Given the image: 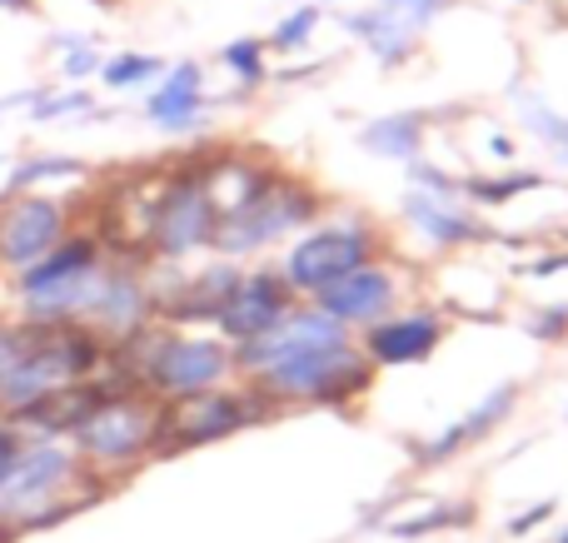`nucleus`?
Returning a JSON list of instances; mask_svg holds the SVG:
<instances>
[{"label": "nucleus", "mask_w": 568, "mask_h": 543, "mask_svg": "<svg viewBox=\"0 0 568 543\" xmlns=\"http://www.w3.org/2000/svg\"><path fill=\"white\" fill-rule=\"evenodd\" d=\"M80 484H105L65 439H26L20 459L10 464L6 484H0V519L16 534H40L65 519L85 514L100 494L110 489H80Z\"/></svg>", "instance_id": "obj_1"}, {"label": "nucleus", "mask_w": 568, "mask_h": 543, "mask_svg": "<svg viewBox=\"0 0 568 543\" xmlns=\"http://www.w3.org/2000/svg\"><path fill=\"white\" fill-rule=\"evenodd\" d=\"M265 404L290 409V404H314V409H349L369 395L374 385V365L364 359L359 339L344 345H314V349H294V355L275 359L270 369L245 379Z\"/></svg>", "instance_id": "obj_2"}, {"label": "nucleus", "mask_w": 568, "mask_h": 543, "mask_svg": "<svg viewBox=\"0 0 568 543\" xmlns=\"http://www.w3.org/2000/svg\"><path fill=\"white\" fill-rule=\"evenodd\" d=\"M280 409L265 404L250 385L230 389H200V395L185 399H160L155 409V439H150V464L155 459H175L190 454V449H205V444H225V439L245 434L255 424H270Z\"/></svg>", "instance_id": "obj_3"}, {"label": "nucleus", "mask_w": 568, "mask_h": 543, "mask_svg": "<svg viewBox=\"0 0 568 543\" xmlns=\"http://www.w3.org/2000/svg\"><path fill=\"white\" fill-rule=\"evenodd\" d=\"M155 409H160L155 395H145V389H120V395L100 399V404L70 429V449L115 489L120 479H130L135 469L150 464Z\"/></svg>", "instance_id": "obj_4"}, {"label": "nucleus", "mask_w": 568, "mask_h": 543, "mask_svg": "<svg viewBox=\"0 0 568 543\" xmlns=\"http://www.w3.org/2000/svg\"><path fill=\"white\" fill-rule=\"evenodd\" d=\"M324 215V195L300 175H280L270 180V189L260 199H250L245 209L215 219V235H210V249L225 259H245L270 249L275 239L294 235V229H310L314 219Z\"/></svg>", "instance_id": "obj_5"}, {"label": "nucleus", "mask_w": 568, "mask_h": 543, "mask_svg": "<svg viewBox=\"0 0 568 543\" xmlns=\"http://www.w3.org/2000/svg\"><path fill=\"white\" fill-rule=\"evenodd\" d=\"M210 160H215L210 145L170 160L165 195H160L155 225H150V259H160V265H180V259L210 249V235H215V205L205 195Z\"/></svg>", "instance_id": "obj_6"}, {"label": "nucleus", "mask_w": 568, "mask_h": 543, "mask_svg": "<svg viewBox=\"0 0 568 543\" xmlns=\"http://www.w3.org/2000/svg\"><path fill=\"white\" fill-rule=\"evenodd\" d=\"M379 249H384V239L369 219H359V215L329 219V225H310L294 239L290 255L280 259V275L290 279V289L300 299H314L320 289H329L334 279H344L359 265L379 259Z\"/></svg>", "instance_id": "obj_7"}, {"label": "nucleus", "mask_w": 568, "mask_h": 543, "mask_svg": "<svg viewBox=\"0 0 568 543\" xmlns=\"http://www.w3.org/2000/svg\"><path fill=\"white\" fill-rule=\"evenodd\" d=\"M70 235L65 199L26 189V195H0V269L26 275L36 259H45Z\"/></svg>", "instance_id": "obj_8"}, {"label": "nucleus", "mask_w": 568, "mask_h": 543, "mask_svg": "<svg viewBox=\"0 0 568 543\" xmlns=\"http://www.w3.org/2000/svg\"><path fill=\"white\" fill-rule=\"evenodd\" d=\"M80 325H85L105 349L125 345V339H135L140 329L155 325V295H150L145 265H115V259H105L100 295Z\"/></svg>", "instance_id": "obj_9"}, {"label": "nucleus", "mask_w": 568, "mask_h": 543, "mask_svg": "<svg viewBox=\"0 0 568 543\" xmlns=\"http://www.w3.org/2000/svg\"><path fill=\"white\" fill-rule=\"evenodd\" d=\"M300 305V295L290 289V279L280 275V265L245 269L235 285V295L225 299V309L215 315V329L225 345H250V339L270 335L290 309Z\"/></svg>", "instance_id": "obj_10"}, {"label": "nucleus", "mask_w": 568, "mask_h": 543, "mask_svg": "<svg viewBox=\"0 0 568 543\" xmlns=\"http://www.w3.org/2000/svg\"><path fill=\"white\" fill-rule=\"evenodd\" d=\"M444 335H449V325H444L439 309H394L379 325L364 329L359 349L374 369H409L424 365L444 345Z\"/></svg>", "instance_id": "obj_11"}, {"label": "nucleus", "mask_w": 568, "mask_h": 543, "mask_svg": "<svg viewBox=\"0 0 568 543\" xmlns=\"http://www.w3.org/2000/svg\"><path fill=\"white\" fill-rule=\"evenodd\" d=\"M310 305L324 309L329 319H339L344 329H369V325H379L384 315L399 309V275H394L384 259H369V265H359L354 275L320 289Z\"/></svg>", "instance_id": "obj_12"}, {"label": "nucleus", "mask_w": 568, "mask_h": 543, "mask_svg": "<svg viewBox=\"0 0 568 543\" xmlns=\"http://www.w3.org/2000/svg\"><path fill=\"white\" fill-rule=\"evenodd\" d=\"M514 399H519V385H514V379L509 385H499V389H489L469 414H459L454 424H444L434 439L414 444V469H444L449 459H459V454H469L474 444H484V439H489L494 429L514 414Z\"/></svg>", "instance_id": "obj_13"}, {"label": "nucleus", "mask_w": 568, "mask_h": 543, "mask_svg": "<svg viewBox=\"0 0 568 543\" xmlns=\"http://www.w3.org/2000/svg\"><path fill=\"white\" fill-rule=\"evenodd\" d=\"M245 269L235 259H215L200 275H185L170 285V295L155 299V319L160 325H215V315L225 309V299L235 295Z\"/></svg>", "instance_id": "obj_14"}, {"label": "nucleus", "mask_w": 568, "mask_h": 543, "mask_svg": "<svg viewBox=\"0 0 568 543\" xmlns=\"http://www.w3.org/2000/svg\"><path fill=\"white\" fill-rule=\"evenodd\" d=\"M205 115H210V95H205V65L200 60L170 65V75L145 100V120L155 130H165V135H185V130L205 125Z\"/></svg>", "instance_id": "obj_15"}, {"label": "nucleus", "mask_w": 568, "mask_h": 543, "mask_svg": "<svg viewBox=\"0 0 568 543\" xmlns=\"http://www.w3.org/2000/svg\"><path fill=\"white\" fill-rule=\"evenodd\" d=\"M404 219H409L414 235H424L434 249H464V245L489 239V225H484L469 205L424 195V189H409V195H404Z\"/></svg>", "instance_id": "obj_16"}, {"label": "nucleus", "mask_w": 568, "mask_h": 543, "mask_svg": "<svg viewBox=\"0 0 568 543\" xmlns=\"http://www.w3.org/2000/svg\"><path fill=\"white\" fill-rule=\"evenodd\" d=\"M339 30H344V35H354V40H364V45H369V55L379 60L384 70L404 65V60L414 55V45H419V25H414L404 10H394V6L344 10Z\"/></svg>", "instance_id": "obj_17"}, {"label": "nucleus", "mask_w": 568, "mask_h": 543, "mask_svg": "<svg viewBox=\"0 0 568 543\" xmlns=\"http://www.w3.org/2000/svg\"><path fill=\"white\" fill-rule=\"evenodd\" d=\"M100 265H105V249H100V239L85 235V229H70V235L60 239V245L50 249L45 259H36L26 275H16V295H26V289H40V285H60V279H75V275H90V269H100Z\"/></svg>", "instance_id": "obj_18"}, {"label": "nucleus", "mask_w": 568, "mask_h": 543, "mask_svg": "<svg viewBox=\"0 0 568 543\" xmlns=\"http://www.w3.org/2000/svg\"><path fill=\"white\" fill-rule=\"evenodd\" d=\"M424 125H429L424 110L379 115V120H369V125L359 130V145L369 150V155H379V160H399V165H409V160L424 155Z\"/></svg>", "instance_id": "obj_19"}, {"label": "nucleus", "mask_w": 568, "mask_h": 543, "mask_svg": "<svg viewBox=\"0 0 568 543\" xmlns=\"http://www.w3.org/2000/svg\"><path fill=\"white\" fill-rule=\"evenodd\" d=\"M80 175H90V165L75 160V155H30L10 170V180H6L0 195H26V189L45 185V180H80Z\"/></svg>", "instance_id": "obj_20"}, {"label": "nucleus", "mask_w": 568, "mask_h": 543, "mask_svg": "<svg viewBox=\"0 0 568 543\" xmlns=\"http://www.w3.org/2000/svg\"><path fill=\"white\" fill-rule=\"evenodd\" d=\"M265 40L260 35H240V40H230L225 50H220V65L230 70V75L240 80V95H250L255 85H265V75H270V65H265ZM235 95V100H240Z\"/></svg>", "instance_id": "obj_21"}, {"label": "nucleus", "mask_w": 568, "mask_h": 543, "mask_svg": "<svg viewBox=\"0 0 568 543\" xmlns=\"http://www.w3.org/2000/svg\"><path fill=\"white\" fill-rule=\"evenodd\" d=\"M539 185H544V175H534V170H514V175H499V180L464 175L459 195L474 199V205H509L514 195H529V189H539Z\"/></svg>", "instance_id": "obj_22"}, {"label": "nucleus", "mask_w": 568, "mask_h": 543, "mask_svg": "<svg viewBox=\"0 0 568 543\" xmlns=\"http://www.w3.org/2000/svg\"><path fill=\"white\" fill-rule=\"evenodd\" d=\"M514 110H519V120L544 140V145H554L559 155H568V115H559V110H554L539 90H519Z\"/></svg>", "instance_id": "obj_23"}, {"label": "nucleus", "mask_w": 568, "mask_h": 543, "mask_svg": "<svg viewBox=\"0 0 568 543\" xmlns=\"http://www.w3.org/2000/svg\"><path fill=\"white\" fill-rule=\"evenodd\" d=\"M474 519V509L469 504H434V509H424V514H404V519H394V524H384L394 539H429V534H439V529H464Z\"/></svg>", "instance_id": "obj_24"}, {"label": "nucleus", "mask_w": 568, "mask_h": 543, "mask_svg": "<svg viewBox=\"0 0 568 543\" xmlns=\"http://www.w3.org/2000/svg\"><path fill=\"white\" fill-rule=\"evenodd\" d=\"M160 70H165V60H160V55L125 50V55H115V60H105V65H100V80H105L110 90H130V85H145V80H155Z\"/></svg>", "instance_id": "obj_25"}, {"label": "nucleus", "mask_w": 568, "mask_h": 543, "mask_svg": "<svg viewBox=\"0 0 568 543\" xmlns=\"http://www.w3.org/2000/svg\"><path fill=\"white\" fill-rule=\"evenodd\" d=\"M320 16H324L320 6H300V10H290V16L280 20L275 35H270L265 45H270V50H280V55H290V50H304V45H310V35L320 30Z\"/></svg>", "instance_id": "obj_26"}, {"label": "nucleus", "mask_w": 568, "mask_h": 543, "mask_svg": "<svg viewBox=\"0 0 568 543\" xmlns=\"http://www.w3.org/2000/svg\"><path fill=\"white\" fill-rule=\"evenodd\" d=\"M90 110H95V95H90V90H60V95H45V90H40L36 100H30V115L36 120H65V115H90Z\"/></svg>", "instance_id": "obj_27"}, {"label": "nucleus", "mask_w": 568, "mask_h": 543, "mask_svg": "<svg viewBox=\"0 0 568 543\" xmlns=\"http://www.w3.org/2000/svg\"><path fill=\"white\" fill-rule=\"evenodd\" d=\"M404 180H409V189H424V195H439V199H464L459 195V175H449V170L429 165V160H409L404 165Z\"/></svg>", "instance_id": "obj_28"}, {"label": "nucleus", "mask_w": 568, "mask_h": 543, "mask_svg": "<svg viewBox=\"0 0 568 543\" xmlns=\"http://www.w3.org/2000/svg\"><path fill=\"white\" fill-rule=\"evenodd\" d=\"M60 50H65V60H60V75L65 80H90V75H100V65H105L90 35H80L75 45H60Z\"/></svg>", "instance_id": "obj_29"}, {"label": "nucleus", "mask_w": 568, "mask_h": 543, "mask_svg": "<svg viewBox=\"0 0 568 543\" xmlns=\"http://www.w3.org/2000/svg\"><path fill=\"white\" fill-rule=\"evenodd\" d=\"M529 335L544 339V345H559L568 335V305H554V309H539V315L529 319Z\"/></svg>", "instance_id": "obj_30"}, {"label": "nucleus", "mask_w": 568, "mask_h": 543, "mask_svg": "<svg viewBox=\"0 0 568 543\" xmlns=\"http://www.w3.org/2000/svg\"><path fill=\"white\" fill-rule=\"evenodd\" d=\"M20 449H26V434H20L16 424H6V419H0V484H6L10 464L20 459Z\"/></svg>", "instance_id": "obj_31"}, {"label": "nucleus", "mask_w": 568, "mask_h": 543, "mask_svg": "<svg viewBox=\"0 0 568 543\" xmlns=\"http://www.w3.org/2000/svg\"><path fill=\"white\" fill-rule=\"evenodd\" d=\"M374 6H394V10H404V16H409L414 25L424 30V25H429V16L444 6V0H374Z\"/></svg>", "instance_id": "obj_32"}, {"label": "nucleus", "mask_w": 568, "mask_h": 543, "mask_svg": "<svg viewBox=\"0 0 568 543\" xmlns=\"http://www.w3.org/2000/svg\"><path fill=\"white\" fill-rule=\"evenodd\" d=\"M554 514V504H539V509H529V514H514L509 519V534L519 539V534H529V529H539V519H549Z\"/></svg>", "instance_id": "obj_33"}, {"label": "nucleus", "mask_w": 568, "mask_h": 543, "mask_svg": "<svg viewBox=\"0 0 568 543\" xmlns=\"http://www.w3.org/2000/svg\"><path fill=\"white\" fill-rule=\"evenodd\" d=\"M489 150H494L499 160H514V140H509V135H494V140H489Z\"/></svg>", "instance_id": "obj_34"}, {"label": "nucleus", "mask_w": 568, "mask_h": 543, "mask_svg": "<svg viewBox=\"0 0 568 543\" xmlns=\"http://www.w3.org/2000/svg\"><path fill=\"white\" fill-rule=\"evenodd\" d=\"M0 10H16V16H36V0H0Z\"/></svg>", "instance_id": "obj_35"}, {"label": "nucleus", "mask_w": 568, "mask_h": 543, "mask_svg": "<svg viewBox=\"0 0 568 543\" xmlns=\"http://www.w3.org/2000/svg\"><path fill=\"white\" fill-rule=\"evenodd\" d=\"M554 6V20H559V25H568V0H549Z\"/></svg>", "instance_id": "obj_36"}, {"label": "nucleus", "mask_w": 568, "mask_h": 543, "mask_svg": "<svg viewBox=\"0 0 568 543\" xmlns=\"http://www.w3.org/2000/svg\"><path fill=\"white\" fill-rule=\"evenodd\" d=\"M16 539H20V534H16V529H10V524H6V519H0V543H16Z\"/></svg>", "instance_id": "obj_37"}, {"label": "nucleus", "mask_w": 568, "mask_h": 543, "mask_svg": "<svg viewBox=\"0 0 568 543\" xmlns=\"http://www.w3.org/2000/svg\"><path fill=\"white\" fill-rule=\"evenodd\" d=\"M90 6H115V0H90Z\"/></svg>", "instance_id": "obj_38"}, {"label": "nucleus", "mask_w": 568, "mask_h": 543, "mask_svg": "<svg viewBox=\"0 0 568 543\" xmlns=\"http://www.w3.org/2000/svg\"><path fill=\"white\" fill-rule=\"evenodd\" d=\"M559 543H568V534H559Z\"/></svg>", "instance_id": "obj_39"}, {"label": "nucleus", "mask_w": 568, "mask_h": 543, "mask_svg": "<svg viewBox=\"0 0 568 543\" xmlns=\"http://www.w3.org/2000/svg\"><path fill=\"white\" fill-rule=\"evenodd\" d=\"M0 165H6V160H0Z\"/></svg>", "instance_id": "obj_40"}]
</instances>
